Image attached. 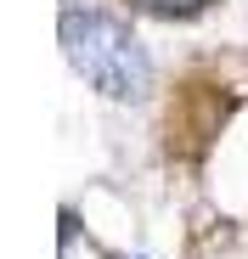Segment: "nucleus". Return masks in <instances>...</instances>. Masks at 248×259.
<instances>
[{
  "mask_svg": "<svg viewBox=\"0 0 248 259\" xmlns=\"http://www.w3.org/2000/svg\"><path fill=\"white\" fill-rule=\"evenodd\" d=\"M62 57L107 102H141L152 91V62L141 51V39L107 12H68L62 17Z\"/></svg>",
  "mask_w": 248,
  "mask_h": 259,
  "instance_id": "obj_1",
  "label": "nucleus"
},
{
  "mask_svg": "<svg viewBox=\"0 0 248 259\" xmlns=\"http://www.w3.org/2000/svg\"><path fill=\"white\" fill-rule=\"evenodd\" d=\"M141 12H152V17H197L209 0H136Z\"/></svg>",
  "mask_w": 248,
  "mask_h": 259,
  "instance_id": "obj_2",
  "label": "nucleus"
}]
</instances>
